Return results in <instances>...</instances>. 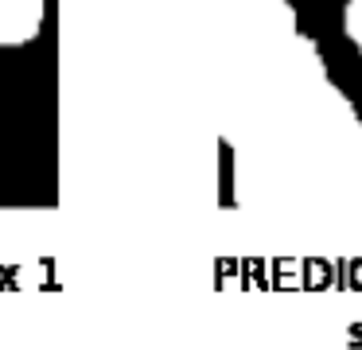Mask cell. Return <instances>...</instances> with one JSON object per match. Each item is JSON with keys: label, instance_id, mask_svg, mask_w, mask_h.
Listing matches in <instances>:
<instances>
[{"label": "cell", "instance_id": "1", "mask_svg": "<svg viewBox=\"0 0 362 350\" xmlns=\"http://www.w3.org/2000/svg\"><path fill=\"white\" fill-rule=\"evenodd\" d=\"M218 136L238 206H362V113L288 0H218Z\"/></svg>", "mask_w": 362, "mask_h": 350}, {"label": "cell", "instance_id": "2", "mask_svg": "<svg viewBox=\"0 0 362 350\" xmlns=\"http://www.w3.org/2000/svg\"><path fill=\"white\" fill-rule=\"evenodd\" d=\"M47 0H0V47H28L43 35Z\"/></svg>", "mask_w": 362, "mask_h": 350}, {"label": "cell", "instance_id": "3", "mask_svg": "<svg viewBox=\"0 0 362 350\" xmlns=\"http://www.w3.org/2000/svg\"><path fill=\"white\" fill-rule=\"evenodd\" d=\"M343 35L362 59V0H343Z\"/></svg>", "mask_w": 362, "mask_h": 350}]
</instances>
